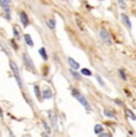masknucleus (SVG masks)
<instances>
[{"instance_id": "nucleus-27", "label": "nucleus", "mask_w": 136, "mask_h": 137, "mask_svg": "<svg viewBox=\"0 0 136 137\" xmlns=\"http://www.w3.org/2000/svg\"><path fill=\"white\" fill-rule=\"evenodd\" d=\"M0 118H3V111H1V109H0Z\"/></svg>"}, {"instance_id": "nucleus-4", "label": "nucleus", "mask_w": 136, "mask_h": 137, "mask_svg": "<svg viewBox=\"0 0 136 137\" xmlns=\"http://www.w3.org/2000/svg\"><path fill=\"white\" fill-rule=\"evenodd\" d=\"M10 5L11 0H0V6L5 11V16H6L7 19H10Z\"/></svg>"}, {"instance_id": "nucleus-6", "label": "nucleus", "mask_w": 136, "mask_h": 137, "mask_svg": "<svg viewBox=\"0 0 136 137\" xmlns=\"http://www.w3.org/2000/svg\"><path fill=\"white\" fill-rule=\"evenodd\" d=\"M19 17H20V22L23 23V25H24V26H28L29 25V18H28V16H26V13H25L24 11H22L20 13H19Z\"/></svg>"}, {"instance_id": "nucleus-14", "label": "nucleus", "mask_w": 136, "mask_h": 137, "mask_svg": "<svg viewBox=\"0 0 136 137\" xmlns=\"http://www.w3.org/2000/svg\"><path fill=\"white\" fill-rule=\"evenodd\" d=\"M103 129H104V128H103V125H100V124H97V125L94 127V134L99 135L101 131H103Z\"/></svg>"}, {"instance_id": "nucleus-23", "label": "nucleus", "mask_w": 136, "mask_h": 137, "mask_svg": "<svg viewBox=\"0 0 136 137\" xmlns=\"http://www.w3.org/2000/svg\"><path fill=\"white\" fill-rule=\"evenodd\" d=\"M13 30H14V36H16V38H19V32H18V27H17V26H13Z\"/></svg>"}, {"instance_id": "nucleus-20", "label": "nucleus", "mask_w": 136, "mask_h": 137, "mask_svg": "<svg viewBox=\"0 0 136 137\" xmlns=\"http://www.w3.org/2000/svg\"><path fill=\"white\" fill-rule=\"evenodd\" d=\"M117 1H118L119 7H121V8H123V10H124V8H127V4H125V1H124V0H117Z\"/></svg>"}, {"instance_id": "nucleus-19", "label": "nucleus", "mask_w": 136, "mask_h": 137, "mask_svg": "<svg viewBox=\"0 0 136 137\" xmlns=\"http://www.w3.org/2000/svg\"><path fill=\"white\" fill-rule=\"evenodd\" d=\"M125 113H127V114H129V117H130V118H131V119H133V120H135V119H136V117H135V114H134V113H133V112H131V111H130V110H129V109H127Z\"/></svg>"}, {"instance_id": "nucleus-24", "label": "nucleus", "mask_w": 136, "mask_h": 137, "mask_svg": "<svg viewBox=\"0 0 136 137\" xmlns=\"http://www.w3.org/2000/svg\"><path fill=\"white\" fill-rule=\"evenodd\" d=\"M97 80H98V82H99V83H100L101 86H105V83H104V82H103V80H101V78H100V76H99V75H98V74H97Z\"/></svg>"}, {"instance_id": "nucleus-18", "label": "nucleus", "mask_w": 136, "mask_h": 137, "mask_svg": "<svg viewBox=\"0 0 136 137\" xmlns=\"http://www.w3.org/2000/svg\"><path fill=\"white\" fill-rule=\"evenodd\" d=\"M70 74H72V75L74 76V79L78 80V81H80V80H81V76L79 75L77 72H74V69H72V70H70Z\"/></svg>"}, {"instance_id": "nucleus-9", "label": "nucleus", "mask_w": 136, "mask_h": 137, "mask_svg": "<svg viewBox=\"0 0 136 137\" xmlns=\"http://www.w3.org/2000/svg\"><path fill=\"white\" fill-rule=\"evenodd\" d=\"M51 97H53V92L49 88H45L44 91H43L42 98H44V99H51Z\"/></svg>"}, {"instance_id": "nucleus-11", "label": "nucleus", "mask_w": 136, "mask_h": 137, "mask_svg": "<svg viewBox=\"0 0 136 137\" xmlns=\"http://www.w3.org/2000/svg\"><path fill=\"white\" fill-rule=\"evenodd\" d=\"M34 89H35V94H36V97L38 98V100H42V93H41L39 87L36 85V86H34Z\"/></svg>"}, {"instance_id": "nucleus-16", "label": "nucleus", "mask_w": 136, "mask_h": 137, "mask_svg": "<svg viewBox=\"0 0 136 137\" xmlns=\"http://www.w3.org/2000/svg\"><path fill=\"white\" fill-rule=\"evenodd\" d=\"M104 114H105L106 117H109V118H115V113L111 112L110 110H106V109H105V110H104Z\"/></svg>"}, {"instance_id": "nucleus-25", "label": "nucleus", "mask_w": 136, "mask_h": 137, "mask_svg": "<svg viewBox=\"0 0 136 137\" xmlns=\"http://www.w3.org/2000/svg\"><path fill=\"white\" fill-rule=\"evenodd\" d=\"M11 44L13 45V48H14V49H18V47H17V45H16V43H14V41H13V39L11 41Z\"/></svg>"}, {"instance_id": "nucleus-10", "label": "nucleus", "mask_w": 136, "mask_h": 137, "mask_svg": "<svg viewBox=\"0 0 136 137\" xmlns=\"http://www.w3.org/2000/svg\"><path fill=\"white\" fill-rule=\"evenodd\" d=\"M24 39H25V42H26V44H28L29 47H34V41H32V38H31L30 35H25Z\"/></svg>"}, {"instance_id": "nucleus-13", "label": "nucleus", "mask_w": 136, "mask_h": 137, "mask_svg": "<svg viewBox=\"0 0 136 137\" xmlns=\"http://www.w3.org/2000/svg\"><path fill=\"white\" fill-rule=\"evenodd\" d=\"M38 52H39V55L42 56V58L44 60V61H47V60H48V55H47V51H45L44 48H41L38 50Z\"/></svg>"}, {"instance_id": "nucleus-12", "label": "nucleus", "mask_w": 136, "mask_h": 137, "mask_svg": "<svg viewBox=\"0 0 136 137\" xmlns=\"http://www.w3.org/2000/svg\"><path fill=\"white\" fill-rule=\"evenodd\" d=\"M49 117H50V118H51V122H53V127L55 128V129H57V124H56V116L55 114H54V113L53 112H49Z\"/></svg>"}, {"instance_id": "nucleus-5", "label": "nucleus", "mask_w": 136, "mask_h": 137, "mask_svg": "<svg viewBox=\"0 0 136 137\" xmlns=\"http://www.w3.org/2000/svg\"><path fill=\"white\" fill-rule=\"evenodd\" d=\"M23 61H24V65L26 66L28 69H31V70H35V66H34V62L30 57H29L28 54H24L23 55Z\"/></svg>"}, {"instance_id": "nucleus-2", "label": "nucleus", "mask_w": 136, "mask_h": 137, "mask_svg": "<svg viewBox=\"0 0 136 137\" xmlns=\"http://www.w3.org/2000/svg\"><path fill=\"white\" fill-rule=\"evenodd\" d=\"M10 66H11L12 72H13L14 78H16V80H17V82H18V85H19V87L22 88V87H23V83H22V78H20V75H19V69H18L17 65H16L13 61H11L10 62Z\"/></svg>"}, {"instance_id": "nucleus-26", "label": "nucleus", "mask_w": 136, "mask_h": 137, "mask_svg": "<svg viewBox=\"0 0 136 137\" xmlns=\"http://www.w3.org/2000/svg\"><path fill=\"white\" fill-rule=\"evenodd\" d=\"M115 103H116V104H118V105H122V101H121V100H118V99H116V100H115Z\"/></svg>"}, {"instance_id": "nucleus-17", "label": "nucleus", "mask_w": 136, "mask_h": 137, "mask_svg": "<svg viewBox=\"0 0 136 137\" xmlns=\"http://www.w3.org/2000/svg\"><path fill=\"white\" fill-rule=\"evenodd\" d=\"M81 74H82V75H86V76H91L92 75V72L87 68H82L81 69Z\"/></svg>"}, {"instance_id": "nucleus-21", "label": "nucleus", "mask_w": 136, "mask_h": 137, "mask_svg": "<svg viewBox=\"0 0 136 137\" xmlns=\"http://www.w3.org/2000/svg\"><path fill=\"white\" fill-rule=\"evenodd\" d=\"M42 124H43V127H44V130H45V131H47V132H48V134H49V132L51 131V130H50V128H49V125H48V124H47V123H45V122H42Z\"/></svg>"}, {"instance_id": "nucleus-3", "label": "nucleus", "mask_w": 136, "mask_h": 137, "mask_svg": "<svg viewBox=\"0 0 136 137\" xmlns=\"http://www.w3.org/2000/svg\"><path fill=\"white\" fill-rule=\"evenodd\" d=\"M100 38L103 39V42H104L105 44H112V38H111V35H110V32H109L108 30H105V29H101L100 30Z\"/></svg>"}, {"instance_id": "nucleus-7", "label": "nucleus", "mask_w": 136, "mask_h": 137, "mask_svg": "<svg viewBox=\"0 0 136 137\" xmlns=\"http://www.w3.org/2000/svg\"><path fill=\"white\" fill-rule=\"evenodd\" d=\"M68 65L72 67V69H79V67H80V65L72 57H68Z\"/></svg>"}, {"instance_id": "nucleus-22", "label": "nucleus", "mask_w": 136, "mask_h": 137, "mask_svg": "<svg viewBox=\"0 0 136 137\" xmlns=\"http://www.w3.org/2000/svg\"><path fill=\"white\" fill-rule=\"evenodd\" d=\"M119 75H121V78H122L123 80H127V75H125V73H124V70H123V69H121V70H119Z\"/></svg>"}, {"instance_id": "nucleus-8", "label": "nucleus", "mask_w": 136, "mask_h": 137, "mask_svg": "<svg viewBox=\"0 0 136 137\" xmlns=\"http://www.w3.org/2000/svg\"><path fill=\"white\" fill-rule=\"evenodd\" d=\"M121 18H122V20H123V23H124V25H127V26H128V29H131V23H130L129 17H128L125 13H122Z\"/></svg>"}, {"instance_id": "nucleus-15", "label": "nucleus", "mask_w": 136, "mask_h": 137, "mask_svg": "<svg viewBox=\"0 0 136 137\" xmlns=\"http://www.w3.org/2000/svg\"><path fill=\"white\" fill-rule=\"evenodd\" d=\"M47 25H48V27L49 29H51V30H54V29H55V20H54V19H49L48 20V23H47Z\"/></svg>"}, {"instance_id": "nucleus-1", "label": "nucleus", "mask_w": 136, "mask_h": 137, "mask_svg": "<svg viewBox=\"0 0 136 137\" xmlns=\"http://www.w3.org/2000/svg\"><path fill=\"white\" fill-rule=\"evenodd\" d=\"M73 96L77 98V100L79 101V103H81L82 105H84L85 109L87 110V111H91V105L88 104V101L86 100V98H85V97L82 96L80 92H78L77 89H73Z\"/></svg>"}]
</instances>
